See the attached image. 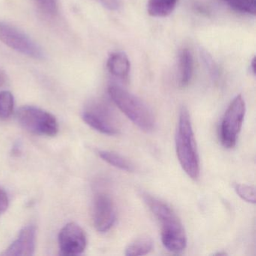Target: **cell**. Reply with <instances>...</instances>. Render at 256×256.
<instances>
[{
	"label": "cell",
	"instance_id": "obj_3",
	"mask_svg": "<svg viewBox=\"0 0 256 256\" xmlns=\"http://www.w3.org/2000/svg\"><path fill=\"white\" fill-rule=\"evenodd\" d=\"M108 94L120 110L140 130L150 132L155 128V116L140 98L116 85L109 86Z\"/></svg>",
	"mask_w": 256,
	"mask_h": 256
},
{
	"label": "cell",
	"instance_id": "obj_1",
	"mask_svg": "<svg viewBox=\"0 0 256 256\" xmlns=\"http://www.w3.org/2000/svg\"><path fill=\"white\" fill-rule=\"evenodd\" d=\"M143 199L151 212L161 223L162 241L172 252L179 253L185 250L187 236L180 220L174 210L162 200L149 194H143Z\"/></svg>",
	"mask_w": 256,
	"mask_h": 256
},
{
	"label": "cell",
	"instance_id": "obj_22",
	"mask_svg": "<svg viewBox=\"0 0 256 256\" xmlns=\"http://www.w3.org/2000/svg\"><path fill=\"white\" fill-rule=\"evenodd\" d=\"M6 74L4 72L0 71V88H2L6 83Z\"/></svg>",
	"mask_w": 256,
	"mask_h": 256
},
{
	"label": "cell",
	"instance_id": "obj_13",
	"mask_svg": "<svg viewBox=\"0 0 256 256\" xmlns=\"http://www.w3.org/2000/svg\"><path fill=\"white\" fill-rule=\"evenodd\" d=\"M179 0H149L148 14L152 18H162L170 16L174 11Z\"/></svg>",
	"mask_w": 256,
	"mask_h": 256
},
{
	"label": "cell",
	"instance_id": "obj_16",
	"mask_svg": "<svg viewBox=\"0 0 256 256\" xmlns=\"http://www.w3.org/2000/svg\"><path fill=\"white\" fill-rule=\"evenodd\" d=\"M14 98L8 91L0 92V120H6L11 118L14 112Z\"/></svg>",
	"mask_w": 256,
	"mask_h": 256
},
{
	"label": "cell",
	"instance_id": "obj_20",
	"mask_svg": "<svg viewBox=\"0 0 256 256\" xmlns=\"http://www.w3.org/2000/svg\"><path fill=\"white\" fill-rule=\"evenodd\" d=\"M10 200L6 192L0 188V215L4 214L8 210Z\"/></svg>",
	"mask_w": 256,
	"mask_h": 256
},
{
	"label": "cell",
	"instance_id": "obj_21",
	"mask_svg": "<svg viewBox=\"0 0 256 256\" xmlns=\"http://www.w3.org/2000/svg\"><path fill=\"white\" fill-rule=\"evenodd\" d=\"M100 1L104 4V6L112 10H118L120 4V0H100Z\"/></svg>",
	"mask_w": 256,
	"mask_h": 256
},
{
	"label": "cell",
	"instance_id": "obj_10",
	"mask_svg": "<svg viewBox=\"0 0 256 256\" xmlns=\"http://www.w3.org/2000/svg\"><path fill=\"white\" fill-rule=\"evenodd\" d=\"M36 228L32 226H26L22 229L18 239L10 246L4 256H34L36 250Z\"/></svg>",
	"mask_w": 256,
	"mask_h": 256
},
{
	"label": "cell",
	"instance_id": "obj_12",
	"mask_svg": "<svg viewBox=\"0 0 256 256\" xmlns=\"http://www.w3.org/2000/svg\"><path fill=\"white\" fill-rule=\"evenodd\" d=\"M180 86L186 88L188 86L194 72V60L192 54L188 49H184L180 54Z\"/></svg>",
	"mask_w": 256,
	"mask_h": 256
},
{
	"label": "cell",
	"instance_id": "obj_5",
	"mask_svg": "<svg viewBox=\"0 0 256 256\" xmlns=\"http://www.w3.org/2000/svg\"><path fill=\"white\" fill-rule=\"evenodd\" d=\"M19 124L26 131L38 136L54 137L59 132V124L52 114L34 106L20 108L17 114Z\"/></svg>",
	"mask_w": 256,
	"mask_h": 256
},
{
	"label": "cell",
	"instance_id": "obj_19",
	"mask_svg": "<svg viewBox=\"0 0 256 256\" xmlns=\"http://www.w3.org/2000/svg\"><path fill=\"white\" fill-rule=\"evenodd\" d=\"M38 6L44 14L54 16L58 13L56 0H37Z\"/></svg>",
	"mask_w": 256,
	"mask_h": 256
},
{
	"label": "cell",
	"instance_id": "obj_18",
	"mask_svg": "<svg viewBox=\"0 0 256 256\" xmlns=\"http://www.w3.org/2000/svg\"><path fill=\"white\" fill-rule=\"evenodd\" d=\"M234 190L242 200L248 203H256V190L254 187L246 184H236Z\"/></svg>",
	"mask_w": 256,
	"mask_h": 256
},
{
	"label": "cell",
	"instance_id": "obj_15",
	"mask_svg": "<svg viewBox=\"0 0 256 256\" xmlns=\"http://www.w3.org/2000/svg\"><path fill=\"white\" fill-rule=\"evenodd\" d=\"M154 248V241L149 236H142L132 242L126 250V256H145Z\"/></svg>",
	"mask_w": 256,
	"mask_h": 256
},
{
	"label": "cell",
	"instance_id": "obj_4",
	"mask_svg": "<svg viewBox=\"0 0 256 256\" xmlns=\"http://www.w3.org/2000/svg\"><path fill=\"white\" fill-rule=\"evenodd\" d=\"M82 118L88 125L102 134L116 136L120 132L118 116L106 102L94 100L90 102L82 114Z\"/></svg>",
	"mask_w": 256,
	"mask_h": 256
},
{
	"label": "cell",
	"instance_id": "obj_17",
	"mask_svg": "<svg viewBox=\"0 0 256 256\" xmlns=\"http://www.w3.org/2000/svg\"><path fill=\"white\" fill-rule=\"evenodd\" d=\"M230 8L242 14L256 16V0H222Z\"/></svg>",
	"mask_w": 256,
	"mask_h": 256
},
{
	"label": "cell",
	"instance_id": "obj_11",
	"mask_svg": "<svg viewBox=\"0 0 256 256\" xmlns=\"http://www.w3.org/2000/svg\"><path fill=\"white\" fill-rule=\"evenodd\" d=\"M107 66L109 72L118 78L126 80L130 76L131 64L127 55L122 52L112 54L108 60Z\"/></svg>",
	"mask_w": 256,
	"mask_h": 256
},
{
	"label": "cell",
	"instance_id": "obj_9",
	"mask_svg": "<svg viewBox=\"0 0 256 256\" xmlns=\"http://www.w3.org/2000/svg\"><path fill=\"white\" fill-rule=\"evenodd\" d=\"M60 248L66 256H78L86 250V234L78 224L72 222L61 230L59 235Z\"/></svg>",
	"mask_w": 256,
	"mask_h": 256
},
{
	"label": "cell",
	"instance_id": "obj_6",
	"mask_svg": "<svg viewBox=\"0 0 256 256\" xmlns=\"http://www.w3.org/2000/svg\"><path fill=\"white\" fill-rule=\"evenodd\" d=\"M245 115V101L242 96H238L226 110L220 128L222 144L227 149H232L236 145Z\"/></svg>",
	"mask_w": 256,
	"mask_h": 256
},
{
	"label": "cell",
	"instance_id": "obj_14",
	"mask_svg": "<svg viewBox=\"0 0 256 256\" xmlns=\"http://www.w3.org/2000/svg\"><path fill=\"white\" fill-rule=\"evenodd\" d=\"M98 154L100 158H102L104 162L116 168L125 170V172H134V167L132 163L119 154L106 150L98 151Z\"/></svg>",
	"mask_w": 256,
	"mask_h": 256
},
{
	"label": "cell",
	"instance_id": "obj_8",
	"mask_svg": "<svg viewBox=\"0 0 256 256\" xmlns=\"http://www.w3.org/2000/svg\"><path fill=\"white\" fill-rule=\"evenodd\" d=\"M94 221L96 228L101 233L110 230L116 222L114 203L107 193L98 192L95 196Z\"/></svg>",
	"mask_w": 256,
	"mask_h": 256
},
{
	"label": "cell",
	"instance_id": "obj_7",
	"mask_svg": "<svg viewBox=\"0 0 256 256\" xmlns=\"http://www.w3.org/2000/svg\"><path fill=\"white\" fill-rule=\"evenodd\" d=\"M0 42L32 59H44V52L35 42L18 28L2 22H0Z\"/></svg>",
	"mask_w": 256,
	"mask_h": 256
},
{
	"label": "cell",
	"instance_id": "obj_2",
	"mask_svg": "<svg viewBox=\"0 0 256 256\" xmlns=\"http://www.w3.org/2000/svg\"><path fill=\"white\" fill-rule=\"evenodd\" d=\"M176 150L178 160L184 172L192 179H198L200 174V158L191 118L186 108H182L180 113Z\"/></svg>",
	"mask_w": 256,
	"mask_h": 256
},
{
	"label": "cell",
	"instance_id": "obj_23",
	"mask_svg": "<svg viewBox=\"0 0 256 256\" xmlns=\"http://www.w3.org/2000/svg\"><path fill=\"white\" fill-rule=\"evenodd\" d=\"M252 71L253 74H256V60L254 59L252 60V62L251 64Z\"/></svg>",
	"mask_w": 256,
	"mask_h": 256
}]
</instances>
